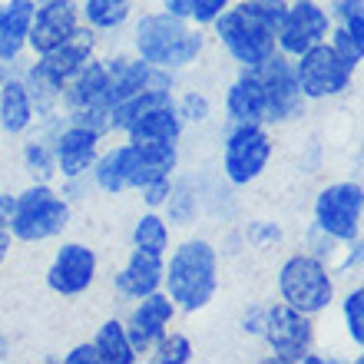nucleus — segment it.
Wrapping results in <instances>:
<instances>
[{
	"mask_svg": "<svg viewBox=\"0 0 364 364\" xmlns=\"http://www.w3.org/2000/svg\"><path fill=\"white\" fill-rule=\"evenodd\" d=\"M285 17V0H232L209 27L239 70H255L275 53V33Z\"/></svg>",
	"mask_w": 364,
	"mask_h": 364,
	"instance_id": "f257e3e1",
	"label": "nucleus"
},
{
	"mask_svg": "<svg viewBox=\"0 0 364 364\" xmlns=\"http://www.w3.org/2000/svg\"><path fill=\"white\" fill-rule=\"evenodd\" d=\"M129 47L149 67L179 73V70H189L205 53V33H202V27H196V23L182 17H173V14H166L159 7L136 17Z\"/></svg>",
	"mask_w": 364,
	"mask_h": 364,
	"instance_id": "f03ea898",
	"label": "nucleus"
},
{
	"mask_svg": "<svg viewBox=\"0 0 364 364\" xmlns=\"http://www.w3.org/2000/svg\"><path fill=\"white\" fill-rule=\"evenodd\" d=\"M163 291L176 311H205L219 295V249L202 235L179 242L163 265Z\"/></svg>",
	"mask_w": 364,
	"mask_h": 364,
	"instance_id": "7ed1b4c3",
	"label": "nucleus"
},
{
	"mask_svg": "<svg viewBox=\"0 0 364 364\" xmlns=\"http://www.w3.org/2000/svg\"><path fill=\"white\" fill-rule=\"evenodd\" d=\"M70 219H73V209L53 189V182H30L27 189L17 192V205H14L7 229L14 242L40 245V242L60 239L67 232Z\"/></svg>",
	"mask_w": 364,
	"mask_h": 364,
	"instance_id": "20e7f679",
	"label": "nucleus"
},
{
	"mask_svg": "<svg viewBox=\"0 0 364 364\" xmlns=\"http://www.w3.org/2000/svg\"><path fill=\"white\" fill-rule=\"evenodd\" d=\"M275 285H278V298L285 305L298 308V311H305L311 318L328 311L335 305V295H338V278L331 272V265L321 262L318 255H311V252L288 255L278 265Z\"/></svg>",
	"mask_w": 364,
	"mask_h": 364,
	"instance_id": "39448f33",
	"label": "nucleus"
},
{
	"mask_svg": "<svg viewBox=\"0 0 364 364\" xmlns=\"http://www.w3.org/2000/svg\"><path fill=\"white\" fill-rule=\"evenodd\" d=\"M291 70H295L298 90H301L308 103H325V100L345 96L358 73V67H351L328 40L308 47L305 53H298L291 60Z\"/></svg>",
	"mask_w": 364,
	"mask_h": 364,
	"instance_id": "423d86ee",
	"label": "nucleus"
},
{
	"mask_svg": "<svg viewBox=\"0 0 364 364\" xmlns=\"http://www.w3.org/2000/svg\"><path fill=\"white\" fill-rule=\"evenodd\" d=\"M275 156V139H272L265 123H235L225 129L222 139V176L232 186H252L262 179Z\"/></svg>",
	"mask_w": 364,
	"mask_h": 364,
	"instance_id": "0eeeda50",
	"label": "nucleus"
},
{
	"mask_svg": "<svg viewBox=\"0 0 364 364\" xmlns=\"http://www.w3.org/2000/svg\"><path fill=\"white\" fill-rule=\"evenodd\" d=\"M315 222L321 232H328L338 242L361 239V215H364V186L358 179L328 182L315 196Z\"/></svg>",
	"mask_w": 364,
	"mask_h": 364,
	"instance_id": "6e6552de",
	"label": "nucleus"
},
{
	"mask_svg": "<svg viewBox=\"0 0 364 364\" xmlns=\"http://www.w3.org/2000/svg\"><path fill=\"white\" fill-rule=\"evenodd\" d=\"M255 77L262 83V96H265V126H288L305 116L308 100L298 90L295 70L285 53H272L262 67H255Z\"/></svg>",
	"mask_w": 364,
	"mask_h": 364,
	"instance_id": "1a4fd4ad",
	"label": "nucleus"
},
{
	"mask_svg": "<svg viewBox=\"0 0 364 364\" xmlns=\"http://www.w3.org/2000/svg\"><path fill=\"white\" fill-rule=\"evenodd\" d=\"M265 345L272 351V361L278 364H298L305 351L315 348V318L298 311V308L275 301L265 308Z\"/></svg>",
	"mask_w": 364,
	"mask_h": 364,
	"instance_id": "9d476101",
	"label": "nucleus"
},
{
	"mask_svg": "<svg viewBox=\"0 0 364 364\" xmlns=\"http://www.w3.org/2000/svg\"><path fill=\"white\" fill-rule=\"evenodd\" d=\"M328 30H331V14L321 0H285V17L278 23L275 50L295 60L308 47L328 40Z\"/></svg>",
	"mask_w": 364,
	"mask_h": 364,
	"instance_id": "9b49d317",
	"label": "nucleus"
},
{
	"mask_svg": "<svg viewBox=\"0 0 364 364\" xmlns=\"http://www.w3.org/2000/svg\"><path fill=\"white\" fill-rule=\"evenodd\" d=\"M96 272H100V255L93 245L77 239L60 242L47 269V288L60 298H77L96 285Z\"/></svg>",
	"mask_w": 364,
	"mask_h": 364,
	"instance_id": "f8f14e48",
	"label": "nucleus"
},
{
	"mask_svg": "<svg viewBox=\"0 0 364 364\" xmlns=\"http://www.w3.org/2000/svg\"><path fill=\"white\" fill-rule=\"evenodd\" d=\"M80 27H83L80 0H43L33 7V17H30L27 50L33 57H43L77 37Z\"/></svg>",
	"mask_w": 364,
	"mask_h": 364,
	"instance_id": "ddd939ff",
	"label": "nucleus"
},
{
	"mask_svg": "<svg viewBox=\"0 0 364 364\" xmlns=\"http://www.w3.org/2000/svg\"><path fill=\"white\" fill-rule=\"evenodd\" d=\"M123 153V176H126V189H143L156 179L176 176L179 169V143H133L126 139L119 143Z\"/></svg>",
	"mask_w": 364,
	"mask_h": 364,
	"instance_id": "4468645a",
	"label": "nucleus"
},
{
	"mask_svg": "<svg viewBox=\"0 0 364 364\" xmlns=\"http://www.w3.org/2000/svg\"><path fill=\"white\" fill-rule=\"evenodd\" d=\"M100 139L103 136L87 129V126L63 119V126L50 136L60 179H90V169H93L96 156H100Z\"/></svg>",
	"mask_w": 364,
	"mask_h": 364,
	"instance_id": "2eb2a0df",
	"label": "nucleus"
},
{
	"mask_svg": "<svg viewBox=\"0 0 364 364\" xmlns=\"http://www.w3.org/2000/svg\"><path fill=\"white\" fill-rule=\"evenodd\" d=\"M173 318H176V305L163 288L153 291V295L136 298L133 311H129V318L123 321L126 335H129V341H133V348H136V355L139 358L149 355V348L169 331Z\"/></svg>",
	"mask_w": 364,
	"mask_h": 364,
	"instance_id": "dca6fc26",
	"label": "nucleus"
},
{
	"mask_svg": "<svg viewBox=\"0 0 364 364\" xmlns=\"http://www.w3.org/2000/svg\"><path fill=\"white\" fill-rule=\"evenodd\" d=\"M163 265H166V255H153V252L133 249L126 255L123 269L113 275L116 295L136 301V298L159 291V288H163Z\"/></svg>",
	"mask_w": 364,
	"mask_h": 364,
	"instance_id": "f3484780",
	"label": "nucleus"
},
{
	"mask_svg": "<svg viewBox=\"0 0 364 364\" xmlns=\"http://www.w3.org/2000/svg\"><path fill=\"white\" fill-rule=\"evenodd\" d=\"M33 7H37L33 0H4L0 4V80L14 73V63L27 50Z\"/></svg>",
	"mask_w": 364,
	"mask_h": 364,
	"instance_id": "a211bd4d",
	"label": "nucleus"
},
{
	"mask_svg": "<svg viewBox=\"0 0 364 364\" xmlns=\"http://www.w3.org/2000/svg\"><path fill=\"white\" fill-rule=\"evenodd\" d=\"M225 119L235 123H265V96L255 70H239V77L225 90Z\"/></svg>",
	"mask_w": 364,
	"mask_h": 364,
	"instance_id": "6ab92c4d",
	"label": "nucleus"
},
{
	"mask_svg": "<svg viewBox=\"0 0 364 364\" xmlns=\"http://www.w3.org/2000/svg\"><path fill=\"white\" fill-rule=\"evenodd\" d=\"M33 123H37L33 96L17 73H10L0 80V129L7 136H23Z\"/></svg>",
	"mask_w": 364,
	"mask_h": 364,
	"instance_id": "aec40b11",
	"label": "nucleus"
},
{
	"mask_svg": "<svg viewBox=\"0 0 364 364\" xmlns=\"http://www.w3.org/2000/svg\"><path fill=\"white\" fill-rule=\"evenodd\" d=\"M182 129L186 126L179 123L173 106H159V109H149V113L139 116L123 136L133 143H179Z\"/></svg>",
	"mask_w": 364,
	"mask_h": 364,
	"instance_id": "412c9836",
	"label": "nucleus"
},
{
	"mask_svg": "<svg viewBox=\"0 0 364 364\" xmlns=\"http://www.w3.org/2000/svg\"><path fill=\"white\" fill-rule=\"evenodd\" d=\"M93 348H96L100 364H136L139 361L133 341H129V335H126L123 318H106L103 325L96 328Z\"/></svg>",
	"mask_w": 364,
	"mask_h": 364,
	"instance_id": "4be33fe9",
	"label": "nucleus"
},
{
	"mask_svg": "<svg viewBox=\"0 0 364 364\" xmlns=\"http://www.w3.org/2000/svg\"><path fill=\"white\" fill-rule=\"evenodd\" d=\"M80 17L93 33H116L133 17V0H80Z\"/></svg>",
	"mask_w": 364,
	"mask_h": 364,
	"instance_id": "5701e85b",
	"label": "nucleus"
},
{
	"mask_svg": "<svg viewBox=\"0 0 364 364\" xmlns=\"http://www.w3.org/2000/svg\"><path fill=\"white\" fill-rule=\"evenodd\" d=\"M173 242V225L166 222L163 209H146L133 225V249L153 252V255H166Z\"/></svg>",
	"mask_w": 364,
	"mask_h": 364,
	"instance_id": "b1692460",
	"label": "nucleus"
},
{
	"mask_svg": "<svg viewBox=\"0 0 364 364\" xmlns=\"http://www.w3.org/2000/svg\"><path fill=\"white\" fill-rule=\"evenodd\" d=\"M90 176H93L96 189L106 192V196H123V192H129L126 189V176H123V153H119V143L109 146V149H100Z\"/></svg>",
	"mask_w": 364,
	"mask_h": 364,
	"instance_id": "393cba45",
	"label": "nucleus"
},
{
	"mask_svg": "<svg viewBox=\"0 0 364 364\" xmlns=\"http://www.w3.org/2000/svg\"><path fill=\"white\" fill-rule=\"evenodd\" d=\"M23 169H27L30 182H53L57 179V159H53V146H50V136H37L23 143Z\"/></svg>",
	"mask_w": 364,
	"mask_h": 364,
	"instance_id": "a878e982",
	"label": "nucleus"
},
{
	"mask_svg": "<svg viewBox=\"0 0 364 364\" xmlns=\"http://www.w3.org/2000/svg\"><path fill=\"white\" fill-rule=\"evenodd\" d=\"M196 358L192 338L182 331H166L153 348H149V361L153 364H189Z\"/></svg>",
	"mask_w": 364,
	"mask_h": 364,
	"instance_id": "bb28decb",
	"label": "nucleus"
},
{
	"mask_svg": "<svg viewBox=\"0 0 364 364\" xmlns=\"http://www.w3.org/2000/svg\"><path fill=\"white\" fill-rule=\"evenodd\" d=\"M163 209H166V222H169V225H192V222H196V212H199V202H196V196L189 192L186 182L173 179V192H169V199L163 202Z\"/></svg>",
	"mask_w": 364,
	"mask_h": 364,
	"instance_id": "cd10ccee",
	"label": "nucleus"
},
{
	"mask_svg": "<svg viewBox=\"0 0 364 364\" xmlns=\"http://www.w3.org/2000/svg\"><path fill=\"white\" fill-rule=\"evenodd\" d=\"M173 109L182 126H202L209 123L212 116V100L202 90H186V93H179L173 100Z\"/></svg>",
	"mask_w": 364,
	"mask_h": 364,
	"instance_id": "c85d7f7f",
	"label": "nucleus"
},
{
	"mask_svg": "<svg viewBox=\"0 0 364 364\" xmlns=\"http://www.w3.org/2000/svg\"><path fill=\"white\" fill-rule=\"evenodd\" d=\"M341 318H345V331L355 341V348H364V285H355L345 291Z\"/></svg>",
	"mask_w": 364,
	"mask_h": 364,
	"instance_id": "c756f323",
	"label": "nucleus"
},
{
	"mask_svg": "<svg viewBox=\"0 0 364 364\" xmlns=\"http://www.w3.org/2000/svg\"><path fill=\"white\" fill-rule=\"evenodd\" d=\"M325 7L331 14V23L364 33V0H328Z\"/></svg>",
	"mask_w": 364,
	"mask_h": 364,
	"instance_id": "7c9ffc66",
	"label": "nucleus"
},
{
	"mask_svg": "<svg viewBox=\"0 0 364 364\" xmlns=\"http://www.w3.org/2000/svg\"><path fill=\"white\" fill-rule=\"evenodd\" d=\"M308 249L305 252H311V255H318L321 262H328V265H335V259H338V252H341V245L345 242H338V239H331L328 232H321L318 225H311L308 229Z\"/></svg>",
	"mask_w": 364,
	"mask_h": 364,
	"instance_id": "2f4dec72",
	"label": "nucleus"
},
{
	"mask_svg": "<svg viewBox=\"0 0 364 364\" xmlns=\"http://www.w3.org/2000/svg\"><path fill=\"white\" fill-rule=\"evenodd\" d=\"M229 4L232 0H189V23H196V27H209L212 20L219 17Z\"/></svg>",
	"mask_w": 364,
	"mask_h": 364,
	"instance_id": "473e14b6",
	"label": "nucleus"
},
{
	"mask_svg": "<svg viewBox=\"0 0 364 364\" xmlns=\"http://www.w3.org/2000/svg\"><path fill=\"white\" fill-rule=\"evenodd\" d=\"M282 235H285V232L278 229L275 222H252L249 229H245V239H249L255 249H269V245L282 242Z\"/></svg>",
	"mask_w": 364,
	"mask_h": 364,
	"instance_id": "72a5a7b5",
	"label": "nucleus"
},
{
	"mask_svg": "<svg viewBox=\"0 0 364 364\" xmlns=\"http://www.w3.org/2000/svg\"><path fill=\"white\" fill-rule=\"evenodd\" d=\"M139 192H143V205H146V209H163V202L169 199V192H173V176L149 182V186H143Z\"/></svg>",
	"mask_w": 364,
	"mask_h": 364,
	"instance_id": "f704fd0d",
	"label": "nucleus"
},
{
	"mask_svg": "<svg viewBox=\"0 0 364 364\" xmlns=\"http://www.w3.org/2000/svg\"><path fill=\"white\" fill-rule=\"evenodd\" d=\"M265 308L269 305H252L245 315H242L239 328H242V335H249V338H262V331H265Z\"/></svg>",
	"mask_w": 364,
	"mask_h": 364,
	"instance_id": "c9c22d12",
	"label": "nucleus"
},
{
	"mask_svg": "<svg viewBox=\"0 0 364 364\" xmlns=\"http://www.w3.org/2000/svg\"><path fill=\"white\" fill-rule=\"evenodd\" d=\"M63 364H100L93 341H80V345H73L67 355H63Z\"/></svg>",
	"mask_w": 364,
	"mask_h": 364,
	"instance_id": "e433bc0d",
	"label": "nucleus"
},
{
	"mask_svg": "<svg viewBox=\"0 0 364 364\" xmlns=\"http://www.w3.org/2000/svg\"><path fill=\"white\" fill-rule=\"evenodd\" d=\"M14 205H17V192H0V222L7 225L10 215H14Z\"/></svg>",
	"mask_w": 364,
	"mask_h": 364,
	"instance_id": "4c0bfd02",
	"label": "nucleus"
},
{
	"mask_svg": "<svg viewBox=\"0 0 364 364\" xmlns=\"http://www.w3.org/2000/svg\"><path fill=\"white\" fill-rule=\"evenodd\" d=\"M163 10L166 14H173V17L189 20V0H163Z\"/></svg>",
	"mask_w": 364,
	"mask_h": 364,
	"instance_id": "58836bf2",
	"label": "nucleus"
},
{
	"mask_svg": "<svg viewBox=\"0 0 364 364\" xmlns=\"http://www.w3.org/2000/svg\"><path fill=\"white\" fill-rule=\"evenodd\" d=\"M10 245H14V235H10V229L0 222V265L10 259Z\"/></svg>",
	"mask_w": 364,
	"mask_h": 364,
	"instance_id": "ea45409f",
	"label": "nucleus"
},
{
	"mask_svg": "<svg viewBox=\"0 0 364 364\" xmlns=\"http://www.w3.org/2000/svg\"><path fill=\"white\" fill-rule=\"evenodd\" d=\"M10 358V341H7V335L0 331V361H7Z\"/></svg>",
	"mask_w": 364,
	"mask_h": 364,
	"instance_id": "a19ab883",
	"label": "nucleus"
},
{
	"mask_svg": "<svg viewBox=\"0 0 364 364\" xmlns=\"http://www.w3.org/2000/svg\"><path fill=\"white\" fill-rule=\"evenodd\" d=\"M33 4H43V0H33Z\"/></svg>",
	"mask_w": 364,
	"mask_h": 364,
	"instance_id": "79ce46f5",
	"label": "nucleus"
}]
</instances>
